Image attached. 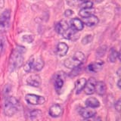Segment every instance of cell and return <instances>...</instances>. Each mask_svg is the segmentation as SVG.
Segmentation results:
<instances>
[{
	"label": "cell",
	"instance_id": "1",
	"mask_svg": "<svg viewBox=\"0 0 121 121\" xmlns=\"http://www.w3.org/2000/svg\"><path fill=\"white\" fill-rule=\"evenodd\" d=\"M25 52V48L23 46H17L14 49L11 54L10 58V69L11 70H14L20 68L24 64V57L23 53Z\"/></svg>",
	"mask_w": 121,
	"mask_h": 121
},
{
	"label": "cell",
	"instance_id": "2",
	"mask_svg": "<svg viewBox=\"0 0 121 121\" xmlns=\"http://www.w3.org/2000/svg\"><path fill=\"white\" fill-rule=\"evenodd\" d=\"M86 57L82 52H77L75 54L68 58L64 61V66L67 68H70V69H74V68L79 67L80 65L85 62Z\"/></svg>",
	"mask_w": 121,
	"mask_h": 121
},
{
	"label": "cell",
	"instance_id": "3",
	"mask_svg": "<svg viewBox=\"0 0 121 121\" xmlns=\"http://www.w3.org/2000/svg\"><path fill=\"white\" fill-rule=\"evenodd\" d=\"M19 102L14 97L10 96L6 98L4 104V113L6 116L11 117L17 113Z\"/></svg>",
	"mask_w": 121,
	"mask_h": 121
},
{
	"label": "cell",
	"instance_id": "4",
	"mask_svg": "<svg viewBox=\"0 0 121 121\" xmlns=\"http://www.w3.org/2000/svg\"><path fill=\"white\" fill-rule=\"evenodd\" d=\"M26 101L28 104L32 105H39L45 103V98L40 95H37L35 94H28L25 97Z\"/></svg>",
	"mask_w": 121,
	"mask_h": 121
},
{
	"label": "cell",
	"instance_id": "5",
	"mask_svg": "<svg viewBox=\"0 0 121 121\" xmlns=\"http://www.w3.org/2000/svg\"><path fill=\"white\" fill-rule=\"evenodd\" d=\"M11 17V12L9 10H5L3 11L2 14L0 15V28L1 29H5L8 27L9 24Z\"/></svg>",
	"mask_w": 121,
	"mask_h": 121
},
{
	"label": "cell",
	"instance_id": "6",
	"mask_svg": "<svg viewBox=\"0 0 121 121\" xmlns=\"http://www.w3.org/2000/svg\"><path fill=\"white\" fill-rule=\"evenodd\" d=\"M96 82V79L93 77L89 78L86 81V86L84 87V91L86 95H92L95 92V88Z\"/></svg>",
	"mask_w": 121,
	"mask_h": 121
},
{
	"label": "cell",
	"instance_id": "7",
	"mask_svg": "<svg viewBox=\"0 0 121 121\" xmlns=\"http://www.w3.org/2000/svg\"><path fill=\"white\" fill-rule=\"evenodd\" d=\"M70 26L72 29H73L76 31H81V30L84 27V24H83L82 21L77 17H75L73 19H72L70 21Z\"/></svg>",
	"mask_w": 121,
	"mask_h": 121
},
{
	"label": "cell",
	"instance_id": "8",
	"mask_svg": "<svg viewBox=\"0 0 121 121\" xmlns=\"http://www.w3.org/2000/svg\"><path fill=\"white\" fill-rule=\"evenodd\" d=\"M63 110L59 104H53L49 109V115L52 117H58L62 114Z\"/></svg>",
	"mask_w": 121,
	"mask_h": 121
},
{
	"label": "cell",
	"instance_id": "9",
	"mask_svg": "<svg viewBox=\"0 0 121 121\" xmlns=\"http://www.w3.org/2000/svg\"><path fill=\"white\" fill-rule=\"evenodd\" d=\"M27 84L33 86V87H39L41 84V79L40 77L37 74H33L31 75L30 77H28L27 80Z\"/></svg>",
	"mask_w": 121,
	"mask_h": 121
},
{
	"label": "cell",
	"instance_id": "10",
	"mask_svg": "<svg viewBox=\"0 0 121 121\" xmlns=\"http://www.w3.org/2000/svg\"><path fill=\"white\" fill-rule=\"evenodd\" d=\"M82 21L83 23V24H86V26H95L96 24H98L99 20H98V17L95 16V15H91V16H89V17L82 18Z\"/></svg>",
	"mask_w": 121,
	"mask_h": 121
},
{
	"label": "cell",
	"instance_id": "11",
	"mask_svg": "<svg viewBox=\"0 0 121 121\" xmlns=\"http://www.w3.org/2000/svg\"><path fill=\"white\" fill-rule=\"evenodd\" d=\"M81 116L85 119H89L94 117L96 114V111L94 108H82L80 111Z\"/></svg>",
	"mask_w": 121,
	"mask_h": 121
},
{
	"label": "cell",
	"instance_id": "12",
	"mask_svg": "<svg viewBox=\"0 0 121 121\" xmlns=\"http://www.w3.org/2000/svg\"><path fill=\"white\" fill-rule=\"evenodd\" d=\"M68 49H69V47L66 43H60L57 45V54L60 57H64L67 55Z\"/></svg>",
	"mask_w": 121,
	"mask_h": 121
},
{
	"label": "cell",
	"instance_id": "13",
	"mask_svg": "<svg viewBox=\"0 0 121 121\" xmlns=\"http://www.w3.org/2000/svg\"><path fill=\"white\" fill-rule=\"evenodd\" d=\"M103 66H104L103 61L95 62L89 64L88 66V70L90 72H92V73H97V72H99L100 70H101V69L103 68Z\"/></svg>",
	"mask_w": 121,
	"mask_h": 121
},
{
	"label": "cell",
	"instance_id": "14",
	"mask_svg": "<svg viewBox=\"0 0 121 121\" xmlns=\"http://www.w3.org/2000/svg\"><path fill=\"white\" fill-rule=\"evenodd\" d=\"M107 91V87L104 82L98 81L95 84V92H96L99 95H104Z\"/></svg>",
	"mask_w": 121,
	"mask_h": 121
},
{
	"label": "cell",
	"instance_id": "15",
	"mask_svg": "<svg viewBox=\"0 0 121 121\" xmlns=\"http://www.w3.org/2000/svg\"><path fill=\"white\" fill-rule=\"evenodd\" d=\"M44 67V61L40 57L38 58H33V69L36 71H39Z\"/></svg>",
	"mask_w": 121,
	"mask_h": 121
},
{
	"label": "cell",
	"instance_id": "16",
	"mask_svg": "<svg viewBox=\"0 0 121 121\" xmlns=\"http://www.w3.org/2000/svg\"><path fill=\"white\" fill-rule=\"evenodd\" d=\"M70 26L69 25H68L67 24V22L65 21H61L60 22L58 23L56 25H55V30H56V32L59 33V34H62L67 29L69 28Z\"/></svg>",
	"mask_w": 121,
	"mask_h": 121
},
{
	"label": "cell",
	"instance_id": "17",
	"mask_svg": "<svg viewBox=\"0 0 121 121\" xmlns=\"http://www.w3.org/2000/svg\"><path fill=\"white\" fill-rule=\"evenodd\" d=\"M86 79L85 78H81L78 79V80L76 82L75 84V90H76V93L79 94L84 89V87L86 86Z\"/></svg>",
	"mask_w": 121,
	"mask_h": 121
},
{
	"label": "cell",
	"instance_id": "18",
	"mask_svg": "<svg viewBox=\"0 0 121 121\" xmlns=\"http://www.w3.org/2000/svg\"><path fill=\"white\" fill-rule=\"evenodd\" d=\"M86 105L88 108H97L99 107L100 102L97 98L90 97L89 98H87L86 101Z\"/></svg>",
	"mask_w": 121,
	"mask_h": 121
},
{
	"label": "cell",
	"instance_id": "19",
	"mask_svg": "<svg viewBox=\"0 0 121 121\" xmlns=\"http://www.w3.org/2000/svg\"><path fill=\"white\" fill-rule=\"evenodd\" d=\"M94 12H95V9L93 8H91V9H81L79 12V14L82 17L84 18V17H89L91 15H93Z\"/></svg>",
	"mask_w": 121,
	"mask_h": 121
},
{
	"label": "cell",
	"instance_id": "20",
	"mask_svg": "<svg viewBox=\"0 0 121 121\" xmlns=\"http://www.w3.org/2000/svg\"><path fill=\"white\" fill-rule=\"evenodd\" d=\"M76 33H77L76 30L72 29L71 27H69L68 29H67L65 31L61 34V35L63 36V37L64 38V39H72L73 38V36L76 35Z\"/></svg>",
	"mask_w": 121,
	"mask_h": 121
},
{
	"label": "cell",
	"instance_id": "21",
	"mask_svg": "<svg viewBox=\"0 0 121 121\" xmlns=\"http://www.w3.org/2000/svg\"><path fill=\"white\" fill-rule=\"evenodd\" d=\"M117 58H118L120 60V53L117 52L114 48H112L111 51V53H110L109 55V57H108V60L111 61V63H114Z\"/></svg>",
	"mask_w": 121,
	"mask_h": 121
},
{
	"label": "cell",
	"instance_id": "22",
	"mask_svg": "<svg viewBox=\"0 0 121 121\" xmlns=\"http://www.w3.org/2000/svg\"><path fill=\"white\" fill-rule=\"evenodd\" d=\"M63 85H64V80L61 78V77H60V76L56 77V78L55 79V87L56 90L59 91L63 87Z\"/></svg>",
	"mask_w": 121,
	"mask_h": 121
},
{
	"label": "cell",
	"instance_id": "23",
	"mask_svg": "<svg viewBox=\"0 0 121 121\" xmlns=\"http://www.w3.org/2000/svg\"><path fill=\"white\" fill-rule=\"evenodd\" d=\"M24 68L26 73H29V72L31 71V70L33 69V58L31 59H30L26 63Z\"/></svg>",
	"mask_w": 121,
	"mask_h": 121
},
{
	"label": "cell",
	"instance_id": "24",
	"mask_svg": "<svg viewBox=\"0 0 121 121\" xmlns=\"http://www.w3.org/2000/svg\"><path fill=\"white\" fill-rule=\"evenodd\" d=\"M81 9H91V8H93V2L91 1H86L82 2L80 5Z\"/></svg>",
	"mask_w": 121,
	"mask_h": 121
},
{
	"label": "cell",
	"instance_id": "25",
	"mask_svg": "<svg viewBox=\"0 0 121 121\" xmlns=\"http://www.w3.org/2000/svg\"><path fill=\"white\" fill-rule=\"evenodd\" d=\"M92 39H93V37H92V35L86 36L82 39V44H88V43H91V42L92 41Z\"/></svg>",
	"mask_w": 121,
	"mask_h": 121
},
{
	"label": "cell",
	"instance_id": "26",
	"mask_svg": "<svg viewBox=\"0 0 121 121\" xmlns=\"http://www.w3.org/2000/svg\"><path fill=\"white\" fill-rule=\"evenodd\" d=\"M23 40H24L27 43H31L33 41V36L32 35H25L23 36Z\"/></svg>",
	"mask_w": 121,
	"mask_h": 121
},
{
	"label": "cell",
	"instance_id": "27",
	"mask_svg": "<svg viewBox=\"0 0 121 121\" xmlns=\"http://www.w3.org/2000/svg\"><path fill=\"white\" fill-rule=\"evenodd\" d=\"M41 114V111L39 110H34L31 113H30V117L31 118H36L38 116Z\"/></svg>",
	"mask_w": 121,
	"mask_h": 121
},
{
	"label": "cell",
	"instance_id": "28",
	"mask_svg": "<svg viewBox=\"0 0 121 121\" xmlns=\"http://www.w3.org/2000/svg\"><path fill=\"white\" fill-rule=\"evenodd\" d=\"M5 48V42L2 37H0V54H2Z\"/></svg>",
	"mask_w": 121,
	"mask_h": 121
},
{
	"label": "cell",
	"instance_id": "29",
	"mask_svg": "<svg viewBox=\"0 0 121 121\" xmlns=\"http://www.w3.org/2000/svg\"><path fill=\"white\" fill-rule=\"evenodd\" d=\"M73 14V11L70 9H67L65 11V12H64V15H65L66 17H70Z\"/></svg>",
	"mask_w": 121,
	"mask_h": 121
},
{
	"label": "cell",
	"instance_id": "30",
	"mask_svg": "<svg viewBox=\"0 0 121 121\" xmlns=\"http://www.w3.org/2000/svg\"><path fill=\"white\" fill-rule=\"evenodd\" d=\"M114 107H115V109L117 110V111H120V99H119L116 102L115 104H114Z\"/></svg>",
	"mask_w": 121,
	"mask_h": 121
},
{
	"label": "cell",
	"instance_id": "31",
	"mask_svg": "<svg viewBox=\"0 0 121 121\" xmlns=\"http://www.w3.org/2000/svg\"><path fill=\"white\" fill-rule=\"evenodd\" d=\"M4 6V1L3 0H0V8H2Z\"/></svg>",
	"mask_w": 121,
	"mask_h": 121
},
{
	"label": "cell",
	"instance_id": "32",
	"mask_svg": "<svg viewBox=\"0 0 121 121\" xmlns=\"http://www.w3.org/2000/svg\"><path fill=\"white\" fill-rule=\"evenodd\" d=\"M94 121H101V120L100 117H95V118L94 119Z\"/></svg>",
	"mask_w": 121,
	"mask_h": 121
},
{
	"label": "cell",
	"instance_id": "33",
	"mask_svg": "<svg viewBox=\"0 0 121 121\" xmlns=\"http://www.w3.org/2000/svg\"><path fill=\"white\" fill-rule=\"evenodd\" d=\"M117 86H118L119 89H120V79H119V80H118V82H117Z\"/></svg>",
	"mask_w": 121,
	"mask_h": 121
},
{
	"label": "cell",
	"instance_id": "34",
	"mask_svg": "<svg viewBox=\"0 0 121 121\" xmlns=\"http://www.w3.org/2000/svg\"><path fill=\"white\" fill-rule=\"evenodd\" d=\"M79 1H81V2H84L88 1V0H79Z\"/></svg>",
	"mask_w": 121,
	"mask_h": 121
}]
</instances>
